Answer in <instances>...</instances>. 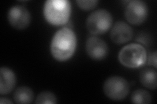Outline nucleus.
I'll list each match as a JSON object with an SVG mask.
<instances>
[{"mask_svg": "<svg viewBox=\"0 0 157 104\" xmlns=\"http://www.w3.org/2000/svg\"><path fill=\"white\" fill-rule=\"evenodd\" d=\"M113 24L111 13L106 9H98L93 11L86 20L88 31L94 36L105 34L111 29Z\"/></svg>", "mask_w": 157, "mask_h": 104, "instance_id": "obj_4", "label": "nucleus"}, {"mask_svg": "<svg viewBox=\"0 0 157 104\" xmlns=\"http://www.w3.org/2000/svg\"><path fill=\"white\" fill-rule=\"evenodd\" d=\"M17 77L15 74L6 66L0 68V95H7L11 92L16 86Z\"/></svg>", "mask_w": 157, "mask_h": 104, "instance_id": "obj_10", "label": "nucleus"}, {"mask_svg": "<svg viewBox=\"0 0 157 104\" xmlns=\"http://www.w3.org/2000/svg\"><path fill=\"white\" fill-rule=\"evenodd\" d=\"M133 35V29L129 24L123 21L117 22L110 32L111 40L117 44H123L129 42Z\"/></svg>", "mask_w": 157, "mask_h": 104, "instance_id": "obj_9", "label": "nucleus"}, {"mask_svg": "<svg viewBox=\"0 0 157 104\" xmlns=\"http://www.w3.org/2000/svg\"><path fill=\"white\" fill-rule=\"evenodd\" d=\"M77 6L83 11H91L94 9L98 4L97 0H77L75 2Z\"/></svg>", "mask_w": 157, "mask_h": 104, "instance_id": "obj_15", "label": "nucleus"}, {"mask_svg": "<svg viewBox=\"0 0 157 104\" xmlns=\"http://www.w3.org/2000/svg\"><path fill=\"white\" fill-rule=\"evenodd\" d=\"M77 38L75 31L69 27L60 28L54 34L50 44L53 59L58 62H66L76 52Z\"/></svg>", "mask_w": 157, "mask_h": 104, "instance_id": "obj_1", "label": "nucleus"}, {"mask_svg": "<svg viewBox=\"0 0 157 104\" xmlns=\"http://www.w3.org/2000/svg\"><path fill=\"white\" fill-rule=\"evenodd\" d=\"M43 14L46 22L51 26H66L71 17V3L69 0H47Z\"/></svg>", "mask_w": 157, "mask_h": 104, "instance_id": "obj_2", "label": "nucleus"}, {"mask_svg": "<svg viewBox=\"0 0 157 104\" xmlns=\"http://www.w3.org/2000/svg\"><path fill=\"white\" fill-rule=\"evenodd\" d=\"M34 99L32 89L28 87L22 86L16 89L13 94V100L18 104L31 103Z\"/></svg>", "mask_w": 157, "mask_h": 104, "instance_id": "obj_12", "label": "nucleus"}, {"mask_svg": "<svg viewBox=\"0 0 157 104\" xmlns=\"http://www.w3.org/2000/svg\"><path fill=\"white\" fill-rule=\"evenodd\" d=\"M140 81L144 87L155 90L157 86L156 71L153 68H145L140 74Z\"/></svg>", "mask_w": 157, "mask_h": 104, "instance_id": "obj_11", "label": "nucleus"}, {"mask_svg": "<svg viewBox=\"0 0 157 104\" xmlns=\"http://www.w3.org/2000/svg\"><path fill=\"white\" fill-rule=\"evenodd\" d=\"M118 59L122 65L126 68H138L144 65L147 61L146 49L140 44H129L119 51Z\"/></svg>", "mask_w": 157, "mask_h": 104, "instance_id": "obj_3", "label": "nucleus"}, {"mask_svg": "<svg viewBox=\"0 0 157 104\" xmlns=\"http://www.w3.org/2000/svg\"><path fill=\"white\" fill-rule=\"evenodd\" d=\"M156 57H157L156 51H155L150 55V56L149 57V61H148V64L154 66L155 68H156V63H156Z\"/></svg>", "mask_w": 157, "mask_h": 104, "instance_id": "obj_16", "label": "nucleus"}, {"mask_svg": "<svg viewBox=\"0 0 157 104\" xmlns=\"http://www.w3.org/2000/svg\"><path fill=\"white\" fill-rule=\"evenodd\" d=\"M149 9L145 2L141 0H132L127 3L124 16L129 23L140 26L144 23L148 17Z\"/></svg>", "mask_w": 157, "mask_h": 104, "instance_id": "obj_6", "label": "nucleus"}, {"mask_svg": "<svg viewBox=\"0 0 157 104\" xmlns=\"http://www.w3.org/2000/svg\"><path fill=\"white\" fill-rule=\"evenodd\" d=\"M7 20L12 27L17 30L26 29L31 23L32 16L28 9L22 5H14L9 9Z\"/></svg>", "mask_w": 157, "mask_h": 104, "instance_id": "obj_7", "label": "nucleus"}, {"mask_svg": "<svg viewBox=\"0 0 157 104\" xmlns=\"http://www.w3.org/2000/svg\"><path fill=\"white\" fill-rule=\"evenodd\" d=\"M103 91L105 95L110 100L121 101L128 95L130 85L124 77L113 76L108 77L105 81Z\"/></svg>", "mask_w": 157, "mask_h": 104, "instance_id": "obj_5", "label": "nucleus"}, {"mask_svg": "<svg viewBox=\"0 0 157 104\" xmlns=\"http://www.w3.org/2000/svg\"><path fill=\"white\" fill-rule=\"evenodd\" d=\"M35 103L37 104H56L58 103V100L53 92L43 91L37 95Z\"/></svg>", "mask_w": 157, "mask_h": 104, "instance_id": "obj_14", "label": "nucleus"}, {"mask_svg": "<svg viewBox=\"0 0 157 104\" xmlns=\"http://www.w3.org/2000/svg\"><path fill=\"white\" fill-rule=\"evenodd\" d=\"M131 102L135 104H149L152 102V98L148 91L139 88L132 92Z\"/></svg>", "mask_w": 157, "mask_h": 104, "instance_id": "obj_13", "label": "nucleus"}, {"mask_svg": "<svg viewBox=\"0 0 157 104\" xmlns=\"http://www.w3.org/2000/svg\"><path fill=\"white\" fill-rule=\"evenodd\" d=\"M86 52L92 60L102 61L109 53V48L107 43L101 38L96 36L88 38L85 44Z\"/></svg>", "mask_w": 157, "mask_h": 104, "instance_id": "obj_8", "label": "nucleus"}, {"mask_svg": "<svg viewBox=\"0 0 157 104\" xmlns=\"http://www.w3.org/2000/svg\"><path fill=\"white\" fill-rule=\"evenodd\" d=\"M0 103H2V104H5V103H7V104H13V102L11 101V100H10L9 99H8V98H0Z\"/></svg>", "mask_w": 157, "mask_h": 104, "instance_id": "obj_17", "label": "nucleus"}]
</instances>
